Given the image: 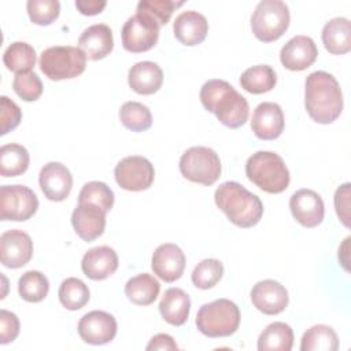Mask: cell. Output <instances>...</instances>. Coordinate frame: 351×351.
<instances>
[{
	"label": "cell",
	"instance_id": "5",
	"mask_svg": "<svg viewBox=\"0 0 351 351\" xmlns=\"http://www.w3.org/2000/svg\"><path fill=\"white\" fill-rule=\"evenodd\" d=\"M195 324L207 337H226L239 329L240 310L229 299H217L199 308Z\"/></svg>",
	"mask_w": 351,
	"mask_h": 351
},
{
	"label": "cell",
	"instance_id": "20",
	"mask_svg": "<svg viewBox=\"0 0 351 351\" xmlns=\"http://www.w3.org/2000/svg\"><path fill=\"white\" fill-rule=\"evenodd\" d=\"M106 211L89 203H78L71 214V223L75 233L84 241H93L100 237L106 228Z\"/></svg>",
	"mask_w": 351,
	"mask_h": 351
},
{
	"label": "cell",
	"instance_id": "44",
	"mask_svg": "<svg viewBox=\"0 0 351 351\" xmlns=\"http://www.w3.org/2000/svg\"><path fill=\"white\" fill-rule=\"evenodd\" d=\"M145 350L147 351H152V350H178V346L176 344L174 339L170 335L158 333L149 340Z\"/></svg>",
	"mask_w": 351,
	"mask_h": 351
},
{
	"label": "cell",
	"instance_id": "35",
	"mask_svg": "<svg viewBox=\"0 0 351 351\" xmlns=\"http://www.w3.org/2000/svg\"><path fill=\"white\" fill-rule=\"evenodd\" d=\"M122 125L132 132H144L152 125V115L147 106L138 101H126L119 110Z\"/></svg>",
	"mask_w": 351,
	"mask_h": 351
},
{
	"label": "cell",
	"instance_id": "31",
	"mask_svg": "<svg viewBox=\"0 0 351 351\" xmlns=\"http://www.w3.org/2000/svg\"><path fill=\"white\" fill-rule=\"evenodd\" d=\"M36 51L25 41H15L7 47L3 53L4 66L15 73H29L36 64Z\"/></svg>",
	"mask_w": 351,
	"mask_h": 351
},
{
	"label": "cell",
	"instance_id": "25",
	"mask_svg": "<svg viewBox=\"0 0 351 351\" xmlns=\"http://www.w3.org/2000/svg\"><path fill=\"white\" fill-rule=\"evenodd\" d=\"M162 318L174 326H181L186 322L191 311V299L181 288H169L159 302Z\"/></svg>",
	"mask_w": 351,
	"mask_h": 351
},
{
	"label": "cell",
	"instance_id": "22",
	"mask_svg": "<svg viewBox=\"0 0 351 351\" xmlns=\"http://www.w3.org/2000/svg\"><path fill=\"white\" fill-rule=\"evenodd\" d=\"M173 32L181 44L188 47L197 45L207 36L208 22L206 16L197 11H184L176 18L173 23Z\"/></svg>",
	"mask_w": 351,
	"mask_h": 351
},
{
	"label": "cell",
	"instance_id": "37",
	"mask_svg": "<svg viewBox=\"0 0 351 351\" xmlns=\"http://www.w3.org/2000/svg\"><path fill=\"white\" fill-rule=\"evenodd\" d=\"M223 265L215 258L203 259L192 271V282L199 289H210L222 278Z\"/></svg>",
	"mask_w": 351,
	"mask_h": 351
},
{
	"label": "cell",
	"instance_id": "24",
	"mask_svg": "<svg viewBox=\"0 0 351 351\" xmlns=\"http://www.w3.org/2000/svg\"><path fill=\"white\" fill-rule=\"evenodd\" d=\"M129 86L140 95H152L158 92L163 82V71L158 63L144 60L130 67L128 74Z\"/></svg>",
	"mask_w": 351,
	"mask_h": 351
},
{
	"label": "cell",
	"instance_id": "3",
	"mask_svg": "<svg viewBox=\"0 0 351 351\" xmlns=\"http://www.w3.org/2000/svg\"><path fill=\"white\" fill-rule=\"evenodd\" d=\"M217 207L239 228L255 226L263 215L261 199L236 181L221 184L214 193Z\"/></svg>",
	"mask_w": 351,
	"mask_h": 351
},
{
	"label": "cell",
	"instance_id": "14",
	"mask_svg": "<svg viewBox=\"0 0 351 351\" xmlns=\"http://www.w3.org/2000/svg\"><path fill=\"white\" fill-rule=\"evenodd\" d=\"M293 218L304 228L318 226L325 215L322 197L313 189H299L289 199Z\"/></svg>",
	"mask_w": 351,
	"mask_h": 351
},
{
	"label": "cell",
	"instance_id": "39",
	"mask_svg": "<svg viewBox=\"0 0 351 351\" xmlns=\"http://www.w3.org/2000/svg\"><path fill=\"white\" fill-rule=\"evenodd\" d=\"M26 10L33 23L47 26L59 16L60 3L58 0H29Z\"/></svg>",
	"mask_w": 351,
	"mask_h": 351
},
{
	"label": "cell",
	"instance_id": "15",
	"mask_svg": "<svg viewBox=\"0 0 351 351\" xmlns=\"http://www.w3.org/2000/svg\"><path fill=\"white\" fill-rule=\"evenodd\" d=\"M43 193L48 200H64L73 188V177L70 170L59 162H48L43 166L38 176Z\"/></svg>",
	"mask_w": 351,
	"mask_h": 351
},
{
	"label": "cell",
	"instance_id": "45",
	"mask_svg": "<svg viewBox=\"0 0 351 351\" xmlns=\"http://www.w3.org/2000/svg\"><path fill=\"white\" fill-rule=\"evenodd\" d=\"M107 1L106 0H77L75 7L84 15H96L100 14Z\"/></svg>",
	"mask_w": 351,
	"mask_h": 351
},
{
	"label": "cell",
	"instance_id": "11",
	"mask_svg": "<svg viewBox=\"0 0 351 351\" xmlns=\"http://www.w3.org/2000/svg\"><path fill=\"white\" fill-rule=\"evenodd\" d=\"M114 176L117 184L126 191H145L155 178V170L152 163L140 155H132L121 159L115 169Z\"/></svg>",
	"mask_w": 351,
	"mask_h": 351
},
{
	"label": "cell",
	"instance_id": "42",
	"mask_svg": "<svg viewBox=\"0 0 351 351\" xmlns=\"http://www.w3.org/2000/svg\"><path fill=\"white\" fill-rule=\"evenodd\" d=\"M19 335L18 317L7 310H0V344L11 343Z\"/></svg>",
	"mask_w": 351,
	"mask_h": 351
},
{
	"label": "cell",
	"instance_id": "10",
	"mask_svg": "<svg viewBox=\"0 0 351 351\" xmlns=\"http://www.w3.org/2000/svg\"><path fill=\"white\" fill-rule=\"evenodd\" d=\"M159 23L144 14L128 18L122 26V45L126 51L140 53L151 49L159 38Z\"/></svg>",
	"mask_w": 351,
	"mask_h": 351
},
{
	"label": "cell",
	"instance_id": "36",
	"mask_svg": "<svg viewBox=\"0 0 351 351\" xmlns=\"http://www.w3.org/2000/svg\"><path fill=\"white\" fill-rule=\"evenodd\" d=\"M78 203L95 204L108 213L114 206V192L101 181H90L80 191Z\"/></svg>",
	"mask_w": 351,
	"mask_h": 351
},
{
	"label": "cell",
	"instance_id": "12",
	"mask_svg": "<svg viewBox=\"0 0 351 351\" xmlns=\"http://www.w3.org/2000/svg\"><path fill=\"white\" fill-rule=\"evenodd\" d=\"M117 328V321L110 313L93 310L80 319L78 335L88 344L101 346L115 337Z\"/></svg>",
	"mask_w": 351,
	"mask_h": 351
},
{
	"label": "cell",
	"instance_id": "27",
	"mask_svg": "<svg viewBox=\"0 0 351 351\" xmlns=\"http://www.w3.org/2000/svg\"><path fill=\"white\" fill-rule=\"evenodd\" d=\"M159 281L148 273H141L132 277L125 285V295L132 303L138 306H148L154 303L159 295Z\"/></svg>",
	"mask_w": 351,
	"mask_h": 351
},
{
	"label": "cell",
	"instance_id": "23",
	"mask_svg": "<svg viewBox=\"0 0 351 351\" xmlns=\"http://www.w3.org/2000/svg\"><path fill=\"white\" fill-rule=\"evenodd\" d=\"M78 45L86 58L92 60L103 59L114 48L112 32L106 23H95L82 32L78 38Z\"/></svg>",
	"mask_w": 351,
	"mask_h": 351
},
{
	"label": "cell",
	"instance_id": "30",
	"mask_svg": "<svg viewBox=\"0 0 351 351\" xmlns=\"http://www.w3.org/2000/svg\"><path fill=\"white\" fill-rule=\"evenodd\" d=\"M30 156L27 149L21 144H4L0 148V174L3 177H16L23 174L29 167Z\"/></svg>",
	"mask_w": 351,
	"mask_h": 351
},
{
	"label": "cell",
	"instance_id": "19",
	"mask_svg": "<svg viewBox=\"0 0 351 351\" xmlns=\"http://www.w3.org/2000/svg\"><path fill=\"white\" fill-rule=\"evenodd\" d=\"M285 126L284 112L277 103L263 101L254 110L251 129L261 140H274L280 137Z\"/></svg>",
	"mask_w": 351,
	"mask_h": 351
},
{
	"label": "cell",
	"instance_id": "29",
	"mask_svg": "<svg viewBox=\"0 0 351 351\" xmlns=\"http://www.w3.org/2000/svg\"><path fill=\"white\" fill-rule=\"evenodd\" d=\"M276 82V71L269 64H256L248 67L240 77L241 88L254 95H261L271 90Z\"/></svg>",
	"mask_w": 351,
	"mask_h": 351
},
{
	"label": "cell",
	"instance_id": "4",
	"mask_svg": "<svg viewBox=\"0 0 351 351\" xmlns=\"http://www.w3.org/2000/svg\"><path fill=\"white\" fill-rule=\"evenodd\" d=\"M245 174L251 182L267 193H281L289 185V170L282 158L271 151H258L245 163Z\"/></svg>",
	"mask_w": 351,
	"mask_h": 351
},
{
	"label": "cell",
	"instance_id": "2",
	"mask_svg": "<svg viewBox=\"0 0 351 351\" xmlns=\"http://www.w3.org/2000/svg\"><path fill=\"white\" fill-rule=\"evenodd\" d=\"M200 101L208 112L215 114L218 121L230 129L243 126L248 119L247 99L223 80L206 81L200 89Z\"/></svg>",
	"mask_w": 351,
	"mask_h": 351
},
{
	"label": "cell",
	"instance_id": "8",
	"mask_svg": "<svg viewBox=\"0 0 351 351\" xmlns=\"http://www.w3.org/2000/svg\"><path fill=\"white\" fill-rule=\"evenodd\" d=\"M180 171L192 182L213 185L221 176V160L208 147H191L180 158Z\"/></svg>",
	"mask_w": 351,
	"mask_h": 351
},
{
	"label": "cell",
	"instance_id": "16",
	"mask_svg": "<svg viewBox=\"0 0 351 351\" xmlns=\"http://www.w3.org/2000/svg\"><path fill=\"white\" fill-rule=\"evenodd\" d=\"M288 292L284 285L276 280H262L251 289L252 304L266 315H276L288 306Z\"/></svg>",
	"mask_w": 351,
	"mask_h": 351
},
{
	"label": "cell",
	"instance_id": "9",
	"mask_svg": "<svg viewBox=\"0 0 351 351\" xmlns=\"http://www.w3.org/2000/svg\"><path fill=\"white\" fill-rule=\"evenodd\" d=\"M38 208L36 193L25 185H3L0 188V218L3 221H27Z\"/></svg>",
	"mask_w": 351,
	"mask_h": 351
},
{
	"label": "cell",
	"instance_id": "34",
	"mask_svg": "<svg viewBox=\"0 0 351 351\" xmlns=\"http://www.w3.org/2000/svg\"><path fill=\"white\" fill-rule=\"evenodd\" d=\"M58 296L62 306L67 310H80L89 302V288L82 280L69 277L62 281Z\"/></svg>",
	"mask_w": 351,
	"mask_h": 351
},
{
	"label": "cell",
	"instance_id": "43",
	"mask_svg": "<svg viewBox=\"0 0 351 351\" xmlns=\"http://www.w3.org/2000/svg\"><path fill=\"white\" fill-rule=\"evenodd\" d=\"M348 197H350V184L346 182L344 185H341L336 189L335 207H336L337 217L341 219V222L347 228L350 226V222H348V207H350Z\"/></svg>",
	"mask_w": 351,
	"mask_h": 351
},
{
	"label": "cell",
	"instance_id": "38",
	"mask_svg": "<svg viewBox=\"0 0 351 351\" xmlns=\"http://www.w3.org/2000/svg\"><path fill=\"white\" fill-rule=\"evenodd\" d=\"M182 5V1L174 0H140L137 4V12L144 14L159 23V26L166 25L174 8Z\"/></svg>",
	"mask_w": 351,
	"mask_h": 351
},
{
	"label": "cell",
	"instance_id": "1",
	"mask_svg": "<svg viewBox=\"0 0 351 351\" xmlns=\"http://www.w3.org/2000/svg\"><path fill=\"white\" fill-rule=\"evenodd\" d=\"M304 107L317 123H332L343 111V93L337 80L326 71H313L304 82Z\"/></svg>",
	"mask_w": 351,
	"mask_h": 351
},
{
	"label": "cell",
	"instance_id": "33",
	"mask_svg": "<svg viewBox=\"0 0 351 351\" xmlns=\"http://www.w3.org/2000/svg\"><path fill=\"white\" fill-rule=\"evenodd\" d=\"M49 291L48 278L37 270H29L23 273L18 280L19 296L30 303H37L45 299Z\"/></svg>",
	"mask_w": 351,
	"mask_h": 351
},
{
	"label": "cell",
	"instance_id": "26",
	"mask_svg": "<svg viewBox=\"0 0 351 351\" xmlns=\"http://www.w3.org/2000/svg\"><path fill=\"white\" fill-rule=\"evenodd\" d=\"M322 43L329 53L343 55L351 49V25L347 18L337 16L325 23Z\"/></svg>",
	"mask_w": 351,
	"mask_h": 351
},
{
	"label": "cell",
	"instance_id": "41",
	"mask_svg": "<svg viewBox=\"0 0 351 351\" xmlns=\"http://www.w3.org/2000/svg\"><path fill=\"white\" fill-rule=\"evenodd\" d=\"M0 121H1V132L0 134L4 136L10 130H14L21 119H22V111L18 107L15 101L8 99L7 96L0 97Z\"/></svg>",
	"mask_w": 351,
	"mask_h": 351
},
{
	"label": "cell",
	"instance_id": "28",
	"mask_svg": "<svg viewBox=\"0 0 351 351\" xmlns=\"http://www.w3.org/2000/svg\"><path fill=\"white\" fill-rule=\"evenodd\" d=\"M293 346V330L285 322H273L258 339L259 351H289Z\"/></svg>",
	"mask_w": 351,
	"mask_h": 351
},
{
	"label": "cell",
	"instance_id": "6",
	"mask_svg": "<svg viewBox=\"0 0 351 351\" xmlns=\"http://www.w3.org/2000/svg\"><path fill=\"white\" fill-rule=\"evenodd\" d=\"M38 64L41 71L49 80H69L84 73L86 67V55L77 47L55 45L41 52Z\"/></svg>",
	"mask_w": 351,
	"mask_h": 351
},
{
	"label": "cell",
	"instance_id": "7",
	"mask_svg": "<svg viewBox=\"0 0 351 351\" xmlns=\"http://www.w3.org/2000/svg\"><path fill=\"white\" fill-rule=\"evenodd\" d=\"M289 19V8L284 1L262 0L252 12L251 29L258 40L271 43L285 33Z\"/></svg>",
	"mask_w": 351,
	"mask_h": 351
},
{
	"label": "cell",
	"instance_id": "13",
	"mask_svg": "<svg viewBox=\"0 0 351 351\" xmlns=\"http://www.w3.org/2000/svg\"><path fill=\"white\" fill-rule=\"evenodd\" d=\"M32 255L33 241L26 232L10 229L0 236V259L5 267H22L32 259Z\"/></svg>",
	"mask_w": 351,
	"mask_h": 351
},
{
	"label": "cell",
	"instance_id": "21",
	"mask_svg": "<svg viewBox=\"0 0 351 351\" xmlns=\"http://www.w3.org/2000/svg\"><path fill=\"white\" fill-rule=\"evenodd\" d=\"M81 269L84 274L95 281L106 280L118 269V255L108 245H99L85 252Z\"/></svg>",
	"mask_w": 351,
	"mask_h": 351
},
{
	"label": "cell",
	"instance_id": "17",
	"mask_svg": "<svg viewBox=\"0 0 351 351\" xmlns=\"http://www.w3.org/2000/svg\"><path fill=\"white\" fill-rule=\"evenodd\" d=\"M154 273L165 282L178 280L185 269V255L182 250L173 243H165L156 247L151 259Z\"/></svg>",
	"mask_w": 351,
	"mask_h": 351
},
{
	"label": "cell",
	"instance_id": "32",
	"mask_svg": "<svg viewBox=\"0 0 351 351\" xmlns=\"http://www.w3.org/2000/svg\"><path fill=\"white\" fill-rule=\"evenodd\" d=\"M339 339L336 332L328 325H314L302 337V351H336Z\"/></svg>",
	"mask_w": 351,
	"mask_h": 351
},
{
	"label": "cell",
	"instance_id": "18",
	"mask_svg": "<svg viewBox=\"0 0 351 351\" xmlns=\"http://www.w3.org/2000/svg\"><path fill=\"white\" fill-rule=\"evenodd\" d=\"M318 55L314 40L308 36H295L284 44L280 51L282 66L292 71H302L310 67Z\"/></svg>",
	"mask_w": 351,
	"mask_h": 351
},
{
	"label": "cell",
	"instance_id": "40",
	"mask_svg": "<svg viewBox=\"0 0 351 351\" xmlns=\"http://www.w3.org/2000/svg\"><path fill=\"white\" fill-rule=\"evenodd\" d=\"M12 88L15 93L25 101H34L43 93V82L40 77L33 71L16 74L12 82Z\"/></svg>",
	"mask_w": 351,
	"mask_h": 351
}]
</instances>
